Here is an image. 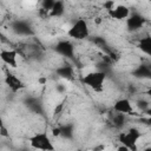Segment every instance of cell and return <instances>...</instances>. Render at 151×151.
I'll return each mask as SVG.
<instances>
[{"mask_svg": "<svg viewBox=\"0 0 151 151\" xmlns=\"http://www.w3.org/2000/svg\"><path fill=\"white\" fill-rule=\"evenodd\" d=\"M132 73H133V76L136 78L145 79V78H150V76H151V68H150V66L147 64H140V65H138L134 68V71Z\"/></svg>", "mask_w": 151, "mask_h": 151, "instance_id": "obj_13", "label": "cell"}, {"mask_svg": "<svg viewBox=\"0 0 151 151\" xmlns=\"http://www.w3.org/2000/svg\"><path fill=\"white\" fill-rule=\"evenodd\" d=\"M106 77H107V73H105L104 71L96 70V71H91V72L86 73L81 78V81H83V84L85 86H87L92 91L101 92L103 88H104V84H105Z\"/></svg>", "mask_w": 151, "mask_h": 151, "instance_id": "obj_2", "label": "cell"}, {"mask_svg": "<svg viewBox=\"0 0 151 151\" xmlns=\"http://www.w3.org/2000/svg\"><path fill=\"white\" fill-rule=\"evenodd\" d=\"M0 136L1 137H8V131L6 129V125H5L1 116H0Z\"/></svg>", "mask_w": 151, "mask_h": 151, "instance_id": "obj_20", "label": "cell"}, {"mask_svg": "<svg viewBox=\"0 0 151 151\" xmlns=\"http://www.w3.org/2000/svg\"><path fill=\"white\" fill-rule=\"evenodd\" d=\"M126 22V28L130 32H137L139 29H142L146 22V19L138 12H133L130 13V15L127 17V19L125 20Z\"/></svg>", "mask_w": 151, "mask_h": 151, "instance_id": "obj_7", "label": "cell"}, {"mask_svg": "<svg viewBox=\"0 0 151 151\" xmlns=\"http://www.w3.org/2000/svg\"><path fill=\"white\" fill-rule=\"evenodd\" d=\"M126 122H127V116L113 112V114L111 117V123H112L113 127H116L118 130H122V129H124Z\"/></svg>", "mask_w": 151, "mask_h": 151, "instance_id": "obj_14", "label": "cell"}, {"mask_svg": "<svg viewBox=\"0 0 151 151\" xmlns=\"http://www.w3.org/2000/svg\"><path fill=\"white\" fill-rule=\"evenodd\" d=\"M18 54H19V52L17 50H12V48L0 50L1 61L11 68H17L18 67Z\"/></svg>", "mask_w": 151, "mask_h": 151, "instance_id": "obj_9", "label": "cell"}, {"mask_svg": "<svg viewBox=\"0 0 151 151\" xmlns=\"http://www.w3.org/2000/svg\"><path fill=\"white\" fill-rule=\"evenodd\" d=\"M138 47L142 50V52L150 55V53H151V37L149 34H146L145 37H142L138 41Z\"/></svg>", "mask_w": 151, "mask_h": 151, "instance_id": "obj_17", "label": "cell"}, {"mask_svg": "<svg viewBox=\"0 0 151 151\" xmlns=\"http://www.w3.org/2000/svg\"><path fill=\"white\" fill-rule=\"evenodd\" d=\"M130 13H131L130 8L126 5H123V4L114 5V7L111 11H109L110 17L114 20H126L127 17L130 15Z\"/></svg>", "mask_w": 151, "mask_h": 151, "instance_id": "obj_10", "label": "cell"}, {"mask_svg": "<svg viewBox=\"0 0 151 151\" xmlns=\"http://www.w3.org/2000/svg\"><path fill=\"white\" fill-rule=\"evenodd\" d=\"M53 50L55 51V53H58L59 55H63L64 58H67V59H73L74 58L76 48H74V45L71 40H67V39L58 40L55 42Z\"/></svg>", "mask_w": 151, "mask_h": 151, "instance_id": "obj_5", "label": "cell"}, {"mask_svg": "<svg viewBox=\"0 0 151 151\" xmlns=\"http://www.w3.org/2000/svg\"><path fill=\"white\" fill-rule=\"evenodd\" d=\"M144 151H151V147H150V146H146V147L144 149Z\"/></svg>", "mask_w": 151, "mask_h": 151, "instance_id": "obj_23", "label": "cell"}, {"mask_svg": "<svg viewBox=\"0 0 151 151\" xmlns=\"http://www.w3.org/2000/svg\"><path fill=\"white\" fill-rule=\"evenodd\" d=\"M52 136L53 137H60V129H59V125L58 126H54L52 129Z\"/></svg>", "mask_w": 151, "mask_h": 151, "instance_id": "obj_21", "label": "cell"}, {"mask_svg": "<svg viewBox=\"0 0 151 151\" xmlns=\"http://www.w3.org/2000/svg\"><path fill=\"white\" fill-rule=\"evenodd\" d=\"M55 73L58 74V77H60L61 79L65 80H73L74 79V68L71 65H61L59 67H57Z\"/></svg>", "mask_w": 151, "mask_h": 151, "instance_id": "obj_11", "label": "cell"}, {"mask_svg": "<svg viewBox=\"0 0 151 151\" xmlns=\"http://www.w3.org/2000/svg\"><path fill=\"white\" fill-rule=\"evenodd\" d=\"M117 151H130L126 146H124V145H119L118 147H117Z\"/></svg>", "mask_w": 151, "mask_h": 151, "instance_id": "obj_22", "label": "cell"}, {"mask_svg": "<svg viewBox=\"0 0 151 151\" xmlns=\"http://www.w3.org/2000/svg\"><path fill=\"white\" fill-rule=\"evenodd\" d=\"M60 129V137H64L66 139H72L74 134V124L72 123H66L59 125Z\"/></svg>", "mask_w": 151, "mask_h": 151, "instance_id": "obj_16", "label": "cell"}, {"mask_svg": "<svg viewBox=\"0 0 151 151\" xmlns=\"http://www.w3.org/2000/svg\"><path fill=\"white\" fill-rule=\"evenodd\" d=\"M90 27L84 18L77 19L67 29L66 34L73 40H85L90 37Z\"/></svg>", "mask_w": 151, "mask_h": 151, "instance_id": "obj_4", "label": "cell"}, {"mask_svg": "<svg viewBox=\"0 0 151 151\" xmlns=\"http://www.w3.org/2000/svg\"><path fill=\"white\" fill-rule=\"evenodd\" d=\"M29 146L38 151H55L54 143L47 131H39L28 138Z\"/></svg>", "mask_w": 151, "mask_h": 151, "instance_id": "obj_1", "label": "cell"}, {"mask_svg": "<svg viewBox=\"0 0 151 151\" xmlns=\"http://www.w3.org/2000/svg\"><path fill=\"white\" fill-rule=\"evenodd\" d=\"M13 31L18 34H21V35H28L31 34V26L26 22V21H22V20H17L13 26H12Z\"/></svg>", "mask_w": 151, "mask_h": 151, "instance_id": "obj_12", "label": "cell"}, {"mask_svg": "<svg viewBox=\"0 0 151 151\" xmlns=\"http://www.w3.org/2000/svg\"><path fill=\"white\" fill-rule=\"evenodd\" d=\"M142 138V132L137 127H130L127 130H123L118 134V142H120V145L126 146L130 151H137V144L138 140Z\"/></svg>", "mask_w": 151, "mask_h": 151, "instance_id": "obj_3", "label": "cell"}, {"mask_svg": "<svg viewBox=\"0 0 151 151\" xmlns=\"http://www.w3.org/2000/svg\"><path fill=\"white\" fill-rule=\"evenodd\" d=\"M4 81H5L6 86L13 93H17V92H19V91H21V90H24L26 87V85L22 81V79L19 78L17 74L12 73V72H6L5 78H4Z\"/></svg>", "mask_w": 151, "mask_h": 151, "instance_id": "obj_8", "label": "cell"}, {"mask_svg": "<svg viewBox=\"0 0 151 151\" xmlns=\"http://www.w3.org/2000/svg\"><path fill=\"white\" fill-rule=\"evenodd\" d=\"M65 103H66V100H63L61 103H59V104L55 106V109H54V111H53V118L59 117V116L61 114V112L64 111V107H65Z\"/></svg>", "mask_w": 151, "mask_h": 151, "instance_id": "obj_19", "label": "cell"}, {"mask_svg": "<svg viewBox=\"0 0 151 151\" xmlns=\"http://www.w3.org/2000/svg\"><path fill=\"white\" fill-rule=\"evenodd\" d=\"M112 111L116 113H122L125 116H131L134 114V109H133V104L131 103V100L129 98H119L117 99L113 105H112Z\"/></svg>", "mask_w": 151, "mask_h": 151, "instance_id": "obj_6", "label": "cell"}, {"mask_svg": "<svg viewBox=\"0 0 151 151\" xmlns=\"http://www.w3.org/2000/svg\"><path fill=\"white\" fill-rule=\"evenodd\" d=\"M65 2L64 1H54L48 15L50 17H54V18H60L64 15L65 13Z\"/></svg>", "mask_w": 151, "mask_h": 151, "instance_id": "obj_15", "label": "cell"}, {"mask_svg": "<svg viewBox=\"0 0 151 151\" xmlns=\"http://www.w3.org/2000/svg\"><path fill=\"white\" fill-rule=\"evenodd\" d=\"M136 106H137L138 109H140L142 111H147V110H149V107H150V103H149V100L139 99V100H137Z\"/></svg>", "mask_w": 151, "mask_h": 151, "instance_id": "obj_18", "label": "cell"}]
</instances>
